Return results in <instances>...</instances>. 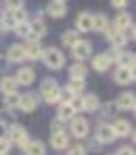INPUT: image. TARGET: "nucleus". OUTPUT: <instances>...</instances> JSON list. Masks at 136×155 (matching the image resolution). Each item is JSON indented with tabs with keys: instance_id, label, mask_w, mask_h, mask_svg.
Segmentation results:
<instances>
[{
	"instance_id": "1",
	"label": "nucleus",
	"mask_w": 136,
	"mask_h": 155,
	"mask_svg": "<svg viewBox=\"0 0 136 155\" xmlns=\"http://www.w3.org/2000/svg\"><path fill=\"white\" fill-rule=\"evenodd\" d=\"M61 86L54 78H44L40 82V101L46 105H59L61 103Z\"/></svg>"
},
{
	"instance_id": "2",
	"label": "nucleus",
	"mask_w": 136,
	"mask_h": 155,
	"mask_svg": "<svg viewBox=\"0 0 136 155\" xmlns=\"http://www.w3.org/2000/svg\"><path fill=\"white\" fill-rule=\"evenodd\" d=\"M40 61H44V65H46L50 71H57V69H63V67H65L67 57H65V52L61 51L59 46H48V48H44Z\"/></svg>"
},
{
	"instance_id": "3",
	"label": "nucleus",
	"mask_w": 136,
	"mask_h": 155,
	"mask_svg": "<svg viewBox=\"0 0 136 155\" xmlns=\"http://www.w3.org/2000/svg\"><path fill=\"white\" fill-rule=\"evenodd\" d=\"M67 126H69V136H71V138L84 140V138H88V134H90V122H88V117H84V115L71 117Z\"/></svg>"
},
{
	"instance_id": "4",
	"label": "nucleus",
	"mask_w": 136,
	"mask_h": 155,
	"mask_svg": "<svg viewBox=\"0 0 136 155\" xmlns=\"http://www.w3.org/2000/svg\"><path fill=\"white\" fill-rule=\"evenodd\" d=\"M6 138L13 143V147H19V149H25V145L29 143V134L21 124H13L6 128Z\"/></svg>"
},
{
	"instance_id": "5",
	"label": "nucleus",
	"mask_w": 136,
	"mask_h": 155,
	"mask_svg": "<svg viewBox=\"0 0 136 155\" xmlns=\"http://www.w3.org/2000/svg\"><path fill=\"white\" fill-rule=\"evenodd\" d=\"M107 52L113 57V63H115L117 67H126V69H134L136 67V54L132 51H126V48L113 51V48H109Z\"/></svg>"
},
{
	"instance_id": "6",
	"label": "nucleus",
	"mask_w": 136,
	"mask_h": 155,
	"mask_svg": "<svg viewBox=\"0 0 136 155\" xmlns=\"http://www.w3.org/2000/svg\"><path fill=\"white\" fill-rule=\"evenodd\" d=\"M113 65V57L109 54L107 51L105 52H96L94 57H90V67L96 71V74H107Z\"/></svg>"
},
{
	"instance_id": "7",
	"label": "nucleus",
	"mask_w": 136,
	"mask_h": 155,
	"mask_svg": "<svg viewBox=\"0 0 136 155\" xmlns=\"http://www.w3.org/2000/svg\"><path fill=\"white\" fill-rule=\"evenodd\" d=\"M103 36H105V40L109 42V48H113V51H121V48H126V46H128V42H126L124 34H121V31H117L113 25H109L107 29L103 31Z\"/></svg>"
},
{
	"instance_id": "8",
	"label": "nucleus",
	"mask_w": 136,
	"mask_h": 155,
	"mask_svg": "<svg viewBox=\"0 0 136 155\" xmlns=\"http://www.w3.org/2000/svg\"><path fill=\"white\" fill-rule=\"evenodd\" d=\"M38 105H40V94H36V92H23V94H19V111H23V113H34L36 109H38Z\"/></svg>"
},
{
	"instance_id": "9",
	"label": "nucleus",
	"mask_w": 136,
	"mask_h": 155,
	"mask_svg": "<svg viewBox=\"0 0 136 155\" xmlns=\"http://www.w3.org/2000/svg\"><path fill=\"white\" fill-rule=\"evenodd\" d=\"M71 57H73V61H78V63H86V61L92 57V44H90L88 40H80V42L71 48Z\"/></svg>"
},
{
	"instance_id": "10",
	"label": "nucleus",
	"mask_w": 136,
	"mask_h": 155,
	"mask_svg": "<svg viewBox=\"0 0 136 155\" xmlns=\"http://www.w3.org/2000/svg\"><path fill=\"white\" fill-rule=\"evenodd\" d=\"M111 78H113V82H115L117 86H130V84H134L136 74H134V69L115 67V69H113V74H111Z\"/></svg>"
},
{
	"instance_id": "11",
	"label": "nucleus",
	"mask_w": 136,
	"mask_h": 155,
	"mask_svg": "<svg viewBox=\"0 0 136 155\" xmlns=\"http://www.w3.org/2000/svg\"><path fill=\"white\" fill-rule=\"evenodd\" d=\"M111 130H113V134H115V138H128L130 134H132V124L128 122V120H124V117H115V120H111Z\"/></svg>"
},
{
	"instance_id": "12",
	"label": "nucleus",
	"mask_w": 136,
	"mask_h": 155,
	"mask_svg": "<svg viewBox=\"0 0 136 155\" xmlns=\"http://www.w3.org/2000/svg\"><path fill=\"white\" fill-rule=\"evenodd\" d=\"M13 78H15V82H17L19 86H31V84L36 82V69H34L31 65H21Z\"/></svg>"
},
{
	"instance_id": "13",
	"label": "nucleus",
	"mask_w": 136,
	"mask_h": 155,
	"mask_svg": "<svg viewBox=\"0 0 136 155\" xmlns=\"http://www.w3.org/2000/svg\"><path fill=\"white\" fill-rule=\"evenodd\" d=\"M46 34H48V29H46L44 19H36V17L29 19V34L25 40H42Z\"/></svg>"
},
{
	"instance_id": "14",
	"label": "nucleus",
	"mask_w": 136,
	"mask_h": 155,
	"mask_svg": "<svg viewBox=\"0 0 136 155\" xmlns=\"http://www.w3.org/2000/svg\"><path fill=\"white\" fill-rule=\"evenodd\" d=\"M94 140L99 143V145H111V143H115L117 138H115V134H113V130L109 124H99L96 130H94Z\"/></svg>"
},
{
	"instance_id": "15",
	"label": "nucleus",
	"mask_w": 136,
	"mask_h": 155,
	"mask_svg": "<svg viewBox=\"0 0 136 155\" xmlns=\"http://www.w3.org/2000/svg\"><path fill=\"white\" fill-rule=\"evenodd\" d=\"M4 57H6L8 63H15V65H21V63L27 61L23 44H11V46L6 48V54H4Z\"/></svg>"
},
{
	"instance_id": "16",
	"label": "nucleus",
	"mask_w": 136,
	"mask_h": 155,
	"mask_svg": "<svg viewBox=\"0 0 136 155\" xmlns=\"http://www.w3.org/2000/svg\"><path fill=\"white\" fill-rule=\"evenodd\" d=\"M76 31L78 34H90L92 31V13H88V11H82L78 13V17H76Z\"/></svg>"
},
{
	"instance_id": "17",
	"label": "nucleus",
	"mask_w": 136,
	"mask_h": 155,
	"mask_svg": "<svg viewBox=\"0 0 136 155\" xmlns=\"http://www.w3.org/2000/svg\"><path fill=\"white\" fill-rule=\"evenodd\" d=\"M113 103L117 107V111H134L136 109V97H134V92H121Z\"/></svg>"
},
{
	"instance_id": "18",
	"label": "nucleus",
	"mask_w": 136,
	"mask_h": 155,
	"mask_svg": "<svg viewBox=\"0 0 136 155\" xmlns=\"http://www.w3.org/2000/svg\"><path fill=\"white\" fill-rule=\"evenodd\" d=\"M69 145H71V136H69L67 130L57 132V134H50V147H53L54 151H65Z\"/></svg>"
},
{
	"instance_id": "19",
	"label": "nucleus",
	"mask_w": 136,
	"mask_h": 155,
	"mask_svg": "<svg viewBox=\"0 0 136 155\" xmlns=\"http://www.w3.org/2000/svg\"><path fill=\"white\" fill-rule=\"evenodd\" d=\"M44 13H46L50 19H63V17L67 15V4H65V2L50 0V2L44 6Z\"/></svg>"
},
{
	"instance_id": "20",
	"label": "nucleus",
	"mask_w": 136,
	"mask_h": 155,
	"mask_svg": "<svg viewBox=\"0 0 136 155\" xmlns=\"http://www.w3.org/2000/svg\"><path fill=\"white\" fill-rule=\"evenodd\" d=\"M23 48H25L27 61H40V59H42V52H44V48H42L40 40H25Z\"/></svg>"
},
{
	"instance_id": "21",
	"label": "nucleus",
	"mask_w": 136,
	"mask_h": 155,
	"mask_svg": "<svg viewBox=\"0 0 136 155\" xmlns=\"http://www.w3.org/2000/svg\"><path fill=\"white\" fill-rule=\"evenodd\" d=\"M99 107H101L99 94H94V92H84L82 94V111L94 113V111H99Z\"/></svg>"
},
{
	"instance_id": "22",
	"label": "nucleus",
	"mask_w": 136,
	"mask_h": 155,
	"mask_svg": "<svg viewBox=\"0 0 136 155\" xmlns=\"http://www.w3.org/2000/svg\"><path fill=\"white\" fill-rule=\"evenodd\" d=\"M134 23V19H132V15L130 13H126V11H119L115 17H113V21H111V25L115 27L117 31H124L128 25H132Z\"/></svg>"
},
{
	"instance_id": "23",
	"label": "nucleus",
	"mask_w": 136,
	"mask_h": 155,
	"mask_svg": "<svg viewBox=\"0 0 136 155\" xmlns=\"http://www.w3.org/2000/svg\"><path fill=\"white\" fill-rule=\"evenodd\" d=\"M88 78V65L73 61L69 65V80H86Z\"/></svg>"
},
{
	"instance_id": "24",
	"label": "nucleus",
	"mask_w": 136,
	"mask_h": 155,
	"mask_svg": "<svg viewBox=\"0 0 136 155\" xmlns=\"http://www.w3.org/2000/svg\"><path fill=\"white\" fill-rule=\"evenodd\" d=\"M109 25H111V19H109L105 13H96V15H92V31L103 34Z\"/></svg>"
},
{
	"instance_id": "25",
	"label": "nucleus",
	"mask_w": 136,
	"mask_h": 155,
	"mask_svg": "<svg viewBox=\"0 0 136 155\" xmlns=\"http://www.w3.org/2000/svg\"><path fill=\"white\" fill-rule=\"evenodd\" d=\"M80 40H82V38H80V34H78L76 29H67V31L61 34V44H63L65 48H69V51H71Z\"/></svg>"
},
{
	"instance_id": "26",
	"label": "nucleus",
	"mask_w": 136,
	"mask_h": 155,
	"mask_svg": "<svg viewBox=\"0 0 136 155\" xmlns=\"http://www.w3.org/2000/svg\"><path fill=\"white\" fill-rule=\"evenodd\" d=\"M76 115H78V113L71 109V105H69V103H59V105H57V115H54V117H59L61 122L67 124V122H69L71 117H76Z\"/></svg>"
},
{
	"instance_id": "27",
	"label": "nucleus",
	"mask_w": 136,
	"mask_h": 155,
	"mask_svg": "<svg viewBox=\"0 0 136 155\" xmlns=\"http://www.w3.org/2000/svg\"><path fill=\"white\" fill-rule=\"evenodd\" d=\"M17 88H19V84L15 82L13 76H2L0 78V92H2V97H4V94H11V92H17Z\"/></svg>"
},
{
	"instance_id": "28",
	"label": "nucleus",
	"mask_w": 136,
	"mask_h": 155,
	"mask_svg": "<svg viewBox=\"0 0 136 155\" xmlns=\"http://www.w3.org/2000/svg\"><path fill=\"white\" fill-rule=\"evenodd\" d=\"M0 124H2L4 128H8V126L17 124V113H15V109L2 107V109H0Z\"/></svg>"
},
{
	"instance_id": "29",
	"label": "nucleus",
	"mask_w": 136,
	"mask_h": 155,
	"mask_svg": "<svg viewBox=\"0 0 136 155\" xmlns=\"http://www.w3.org/2000/svg\"><path fill=\"white\" fill-rule=\"evenodd\" d=\"M99 113H101V117H103V120H115V117H117V107H115V103H113V101L101 103Z\"/></svg>"
},
{
	"instance_id": "30",
	"label": "nucleus",
	"mask_w": 136,
	"mask_h": 155,
	"mask_svg": "<svg viewBox=\"0 0 136 155\" xmlns=\"http://www.w3.org/2000/svg\"><path fill=\"white\" fill-rule=\"evenodd\" d=\"M23 153L25 155H46V147H44L42 140H29L25 145V149H23Z\"/></svg>"
},
{
	"instance_id": "31",
	"label": "nucleus",
	"mask_w": 136,
	"mask_h": 155,
	"mask_svg": "<svg viewBox=\"0 0 136 155\" xmlns=\"http://www.w3.org/2000/svg\"><path fill=\"white\" fill-rule=\"evenodd\" d=\"M73 97H82L84 90H86V80H69V84L65 86Z\"/></svg>"
},
{
	"instance_id": "32",
	"label": "nucleus",
	"mask_w": 136,
	"mask_h": 155,
	"mask_svg": "<svg viewBox=\"0 0 136 155\" xmlns=\"http://www.w3.org/2000/svg\"><path fill=\"white\" fill-rule=\"evenodd\" d=\"M0 25L4 27L6 31H8V29H13V27L17 25V23H15V17H13V11L2 8V13H0Z\"/></svg>"
},
{
	"instance_id": "33",
	"label": "nucleus",
	"mask_w": 136,
	"mask_h": 155,
	"mask_svg": "<svg viewBox=\"0 0 136 155\" xmlns=\"http://www.w3.org/2000/svg\"><path fill=\"white\" fill-rule=\"evenodd\" d=\"M2 101H4V107H8V109H17V107H19V92L4 94Z\"/></svg>"
},
{
	"instance_id": "34",
	"label": "nucleus",
	"mask_w": 136,
	"mask_h": 155,
	"mask_svg": "<svg viewBox=\"0 0 136 155\" xmlns=\"http://www.w3.org/2000/svg\"><path fill=\"white\" fill-rule=\"evenodd\" d=\"M67 155H88L86 145H82V143H73V145H69V147H67Z\"/></svg>"
},
{
	"instance_id": "35",
	"label": "nucleus",
	"mask_w": 136,
	"mask_h": 155,
	"mask_svg": "<svg viewBox=\"0 0 136 155\" xmlns=\"http://www.w3.org/2000/svg\"><path fill=\"white\" fill-rule=\"evenodd\" d=\"M13 17H15V23H25V21H29V13L25 11V6L13 11Z\"/></svg>"
},
{
	"instance_id": "36",
	"label": "nucleus",
	"mask_w": 136,
	"mask_h": 155,
	"mask_svg": "<svg viewBox=\"0 0 136 155\" xmlns=\"http://www.w3.org/2000/svg\"><path fill=\"white\" fill-rule=\"evenodd\" d=\"M13 31H15L19 38H23V40H25L27 34H29V21H25V23H17V25L13 27Z\"/></svg>"
},
{
	"instance_id": "37",
	"label": "nucleus",
	"mask_w": 136,
	"mask_h": 155,
	"mask_svg": "<svg viewBox=\"0 0 136 155\" xmlns=\"http://www.w3.org/2000/svg\"><path fill=\"white\" fill-rule=\"evenodd\" d=\"M11 149H13V143L6 136H0V155H8Z\"/></svg>"
},
{
	"instance_id": "38",
	"label": "nucleus",
	"mask_w": 136,
	"mask_h": 155,
	"mask_svg": "<svg viewBox=\"0 0 136 155\" xmlns=\"http://www.w3.org/2000/svg\"><path fill=\"white\" fill-rule=\"evenodd\" d=\"M63 130H65V122H61L59 117H53V120H50V134L63 132Z\"/></svg>"
},
{
	"instance_id": "39",
	"label": "nucleus",
	"mask_w": 136,
	"mask_h": 155,
	"mask_svg": "<svg viewBox=\"0 0 136 155\" xmlns=\"http://www.w3.org/2000/svg\"><path fill=\"white\" fill-rule=\"evenodd\" d=\"M25 0H4V8L8 11H17V8H23Z\"/></svg>"
},
{
	"instance_id": "40",
	"label": "nucleus",
	"mask_w": 136,
	"mask_h": 155,
	"mask_svg": "<svg viewBox=\"0 0 136 155\" xmlns=\"http://www.w3.org/2000/svg\"><path fill=\"white\" fill-rule=\"evenodd\" d=\"M121 34H124L126 42H134V40H136V27H134V23H132V25H128Z\"/></svg>"
},
{
	"instance_id": "41",
	"label": "nucleus",
	"mask_w": 136,
	"mask_h": 155,
	"mask_svg": "<svg viewBox=\"0 0 136 155\" xmlns=\"http://www.w3.org/2000/svg\"><path fill=\"white\" fill-rule=\"evenodd\" d=\"M69 105H71V109H73L78 115L82 113V97H71V99H69Z\"/></svg>"
},
{
	"instance_id": "42",
	"label": "nucleus",
	"mask_w": 136,
	"mask_h": 155,
	"mask_svg": "<svg viewBox=\"0 0 136 155\" xmlns=\"http://www.w3.org/2000/svg\"><path fill=\"white\" fill-rule=\"evenodd\" d=\"M115 155H136V151H134L132 145H124V147H119V149L115 151Z\"/></svg>"
},
{
	"instance_id": "43",
	"label": "nucleus",
	"mask_w": 136,
	"mask_h": 155,
	"mask_svg": "<svg viewBox=\"0 0 136 155\" xmlns=\"http://www.w3.org/2000/svg\"><path fill=\"white\" fill-rule=\"evenodd\" d=\"M109 4H111L113 8H117V11H124V8L128 6V0H109Z\"/></svg>"
},
{
	"instance_id": "44",
	"label": "nucleus",
	"mask_w": 136,
	"mask_h": 155,
	"mask_svg": "<svg viewBox=\"0 0 136 155\" xmlns=\"http://www.w3.org/2000/svg\"><path fill=\"white\" fill-rule=\"evenodd\" d=\"M101 147H103V145H99V143H96V140L92 138V140L88 143V147H86V151H88V149H90V151H101Z\"/></svg>"
},
{
	"instance_id": "45",
	"label": "nucleus",
	"mask_w": 136,
	"mask_h": 155,
	"mask_svg": "<svg viewBox=\"0 0 136 155\" xmlns=\"http://www.w3.org/2000/svg\"><path fill=\"white\" fill-rule=\"evenodd\" d=\"M8 65H11V63L6 61V57H0V71H4V69H6Z\"/></svg>"
},
{
	"instance_id": "46",
	"label": "nucleus",
	"mask_w": 136,
	"mask_h": 155,
	"mask_svg": "<svg viewBox=\"0 0 136 155\" xmlns=\"http://www.w3.org/2000/svg\"><path fill=\"white\" fill-rule=\"evenodd\" d=\"M0 136H6V128H4L2 124H0Z\"/></svg>"
},
{
	"instance_id": "47",
	"label": "nucleus",
	"mask_w": 136,
	"mask_h": 155,
	"mask_svg": "<svg viewBox=\"0 0 136 155\" xmlns=\"http://www.w3.org/2000/svg\"><path fill=\"white\" fill-rule=\"evenodd\" d=\"M4 34H6V29H4V27L0 25V36H4Z\"/></svg>"
},
{
	"instance_id": "48",
	"label": "nucleus",
	"mask_w": 136,
	"mask_h": 155,
	"mask_svg": "<svg viewBox=\"0 0 136 155\" xmlns=\"http://www.w3.org/2000/svg\"><path fill=\"white\" fill-rule=\"evenodd\" d=\"M57 2H65V4H67V0H57Z\"/></svg>"
},
{
	"instance_id": "49",
	"label": "nucleus",
	"mask_w": 136,
	"mask_h": 155,
	"mask_svg": "<svg viewBox=\"0 0 136 155\" xmlns=\"http://www.w3.org/2000/svg\"><path fill=\"white\" fill-rule=\"evenodd\" d=\"M0 6H2V2H0Z\"/></svg>"
},
{
	"instance_id": "50",
	"label": "nucleus",
	"mask_w": 136,
	"mask_h": 155,
	"mask_svg": "<svg viewBox=\"0 0 136 155\" xmlns=\"http://www.w3.org/2000/svg\"><path fill=\"white\" fill-rule=\"evenodd\" d=\"M111 155H115V153H111Z\"/></svg>"
}]
</instances>
